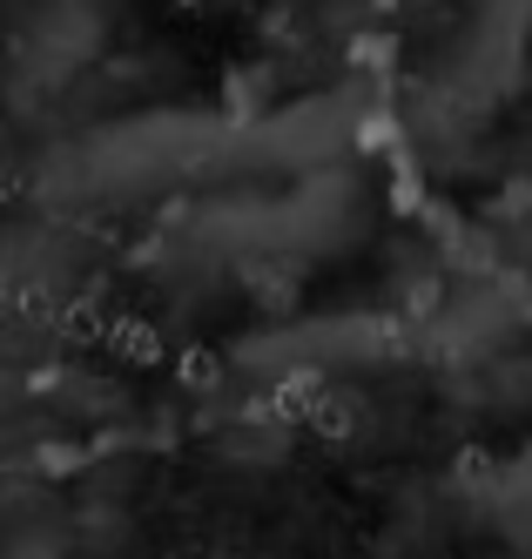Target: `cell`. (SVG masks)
I'll list each match as a JSON object with an SVG mask.
<instances>
[{"label": "cell", "mask_w": 532, "mask_h": 559, "mask_svg": "<svg viewBox=\"0 0 532 559\" xmlns=\"http://www.w3.org/2000/svg\"><path fill=\"white\" fill-rule=\"evenodd\" d=\"M210 122L182 108H155V115H121V122H102L81 142H68L48 182L61 195H102V203H121V195H142L155 182H176L182 169H196L210 155Z\"/></svg>", "instance_id": "1"}, {"label": "cell", "mask_w": 532, "mask_h": 559, "mask_svg": "<svg viewBox=\"0 0 532 559\" xmlns=\"http://www.w3.org/2000/svg\"><path fill=\"white\" fill-rule=\"evenodd\" d=\"M102 48V8L95 0H40V14L21 27L14 41V88L27 95H55L74 82Z\"/></svg>", "instance_id": "2"}, {"label": "cell", "mask_w": 532, "mask_h": 559, "mask_svg": "<svg viewBox=\"0 0 532 559\" xmlns=\"http://www.w3.org/2000/svg\"><path fill=\"white\" fill-rule=\"evenodd\" d=\"M351 129H357V108L351 95H317V102H291V108H276L270 122L250 135V155L270 169H323V163H338V155L351 148Z\"/></svg>", "instance_id": "3"}, {"label": "cell", "mask_w": 532, "mask_h": 559, "mask_svg": "<svg viewBox=\"0 0 532 559\" xmlns=\"http://www.w3.org/2000/svg\"><path fill=\"white\" fill-rule=\"evenodd\" d=\"M385 344H391V331L378 317H317V324H297L283 337L250 344V365H263V371H331V365H364Z\"/></svg>", "instance_id": "4"}, {"label": "cell", "mask_w": 532, "mask_h": 559, "mask_svg": "<svg viewBox=\"0 0 532 559\" xmlns=\"http://www.w3.org/2000/svg\"><path fill=\"white\" fill-rule=\"evenodd\" d=\"M506 331H512V310L499 297H465V304H452V317H445V350L452 357H485Z\"/></svg>", "instance_id": "5"}, {"label": "cell", "mask_w": 532, "mask_h": 559, "mask_svg": "<svg viewBox=\"0 0 532 559\" xmlns=\"http://www.w3.org/2000/svg\"><path fill=\"white\" fill-rule=\"evenodd\" d=\"M0 559H61V539L55 533H14L0 546Z\"/></svg>", "instance_id": "6"}]
</instances>
